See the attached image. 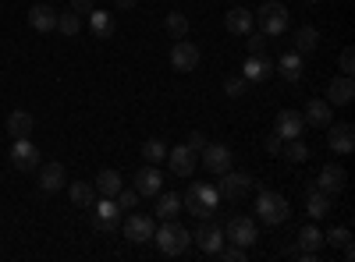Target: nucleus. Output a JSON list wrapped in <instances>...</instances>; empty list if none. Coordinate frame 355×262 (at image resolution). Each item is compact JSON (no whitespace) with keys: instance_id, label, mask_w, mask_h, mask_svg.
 Listing matches in <instances>:
<instances>
[{"instance_id":"f257e3e1","label":"nucleus","mask_w":355,"mask_h":262,"mask_svg":"<svg viewBox=\"0 0 355 262\" xmlns=\"http://www.w3.org/2000/svg\"><path fill=\"white\" fill-rule=\"evenodd\" d=\"M182 206H185L192 216H199V220H214V213H217V206H220V191H217V185L196 181V185L182 195Z\"/></svg>"},{"instance_id":"f03ea898","label":"nucleus","mask_w":355,"mask_h":262,"mask_svg":"<svg viewBox=\"0 0 355 262\" xmlns=\"http://www.w3.org/2000/svg\"><path fill=\"white\" fill-rule=\"evenodd\" d=\"M153 241H157V248H160V255H185L189 252V245H192V230L189 227H182L178 220H164V227L160 230H153Z\"/></svg>"},{"instance_id":"7ed1b4c3","label":"nucleus","mask_w":355,"mask_h":262,"mask_svg":"<svg viewBox=\"0 0 355 262\" xmlns=\"http://www.w3.org/2000/svg\"><path fill=\"white\" fill-rule=\"evenodd\" d=\"M256 220H263V223H270V227H277V223H284L288 216H291V206H288V198L284 195H277V191H270V188H259L256 191Z\"/></svg>"},{"instance_id":"20e7f679","label":"nucleus","mask_w":355,"mask_h":262,"mask_svg":"<svg viewBox=\"0 0 355 262\" xmlns=\"http://www.w3.org/2000/svg\"><path fill=\"white\" fill-rule=\"evenodd\" d=\"M256 21H259V28H263V36H266V39L284 36V32H288V25H291L288 8H284V4H277V0H266V4L256 11Z\"/></svg>"},{"instance_id":"39448f33","label":"nucleus","mask_w":355,"mask_h":262,"mask_svg":"<svg viewBox=\"0 0 355 262\" xmlns=\"http://www.w3.org/2000/svg\"><path fill=\"white\" fill-rule=\"evenodd\" d=\"M252 188H256V181L249 178V174H239V170H224L220 174V185H217V191H220L224 202H242Z\"/></svg>"},{"instance_id":"423d86ee","label":"nucleus","mask_w":355,"mask_h":262,"mask_svg":"<svg viewBox=\"0 0 355 262\" xmlns=\"http://www.w3.org/2000/svg\"><path fill=\"white\" fill-rule=\"evenodd\" d=\"M224 238L231 245H242V248H252L256 238H259V230H256V220L252 216H231L227 227H224Z\"/></svg>"},{"instance_id":"0eeeda50","label":"nucleus","mask_w":355,"mask_h":262,"mask_svg":"<svg viewBox=\"0 0 355 262\" xmlns=\"http://www.w3.org/2000/svg\"><path fill=\"white\" fill-rule=\"evenodd\" d=\"M199 46L192 43V39H174V46H171V68L174 71H196L199 68Z\"/></svg>"},{"instance_id":"6e6552de","label":"nucleus","mask_w":355,"mask_h":262,"mask_svg":"<svg viewBox=\"0 0 355 262\" xmlns=\"http://www.w3.org/2000/svg\"><path fill=\"white\" fill-rule=\"evenodd\" d=\"M327 145H331V153L338 156H348L355 149V124L352 121H341V124H327Z\"/></svg>"},{"instance_id":"1a4fd4ad","label":"nucleus","mask_w":355,"mask_h":262,"mask_svg":"<svg viewBox=\"0 0 355 262\" xmlns=\"http://www.w3.org/2000/svg\"><path fill=\"white\" fill-rule=\"evenodd\" d=\"M89 213H93V223H96V230H117L121 227V209H117V202L114 198H103V202H93V206H89Z\"/></svg>"},{"instance_id":"9d476101","label":"nucleus","mask_w":355,"mask_h":262,"mask_svg":"<svg viewBox=\"0 0 355 262\" xmlns=\"http://www.w3.org/2000/svg\"><path fill=\"white\" fill-rule=\"evenodd\" d=\"M11 167L21 170V174L40 170V149L28 138H15V145H11Z\"/></svg>"},{"instance_id":"9b49d317","label":"nucleus","mask_w":355,"mask_h":262,"mask_svg":"<svg viewBox=\"0 0 355 262\" xmlns=\"http://www.w3.org/2000/svg\"><path fill=\"white\" fill-rule=\"evenodd\" d=\"M153 230H157V223H153V216H146V213H135V209H132V216L125 220V238H128L132 245L153 241Z\"/></svg>"},{"instance_id":"f8f14e48","label":"nucleus","mask_w":355,"mask_h":262,"mask_svg":"<svg viewBox=\"0 0 355 262\" xmlns=\"http://www.w3.org/2000/svg\"><path fill=\"white\" fill-rule=\"evenodd\" d=\"M192 241H196L206 255H217V252L224 248V241H227V238H224V227H217V223L206 220V223L196 230V234H192Z\"/></svg>"},{"instance_id":"ddd939ff","label":"nucleus","mask_w":355,"mask_h":262,"mask_svg":"<svg viewBox=\"0 0 355 262\" xmlns=\"http://www.w3.org/2000/svg\"><path fill=\"white\" fill-rule=\"evenodd\" d=\"M196 153L189 149V145H174V149H167V167L171 174H178V178H192L196 174Z\"/></svg>"},{"instance_id":"4468645a","label":"nucleus","mask_w":355,"mask_h":262,"mask_svg":"<svg viewBox=\"0 0 355 262\" xmlns=\"http://www.w3.org/2000/svg\"><path fill=\"white\" fill-rule=\"evenodd\" d=\"M274 131L288 142V138H299L306 131V121H302V110H277V121H274Z\"/></svg>"},{"instance_id":"2eb2a0df","label":"nucleus","mask_w":355,"mask_h":262,"mask_svg":"<svg viewBox=\"0 0 355 262\" xmlns=\"http://www.w3.org/2000/svg\"><path fill=\"white\" fill-rule=\"evenodd\" d=\"M135 191H139V198H150V195H160L164 191V174L150 163V167H142L139 174H135Z\"/></svg>"},{"instance_id":"dca6fc26","label":"nucleus","mask_w":355,"mask_h":262,"mask_svg":"<svg viewBox=\"0 0 355 262\" xmlns=\"http://www.w3.org/2000/svg\"><path fill=\"white\" fill-rule=\"evenodd\" d=\"M320 191H327V195H338L345 185H348V174H345V167H338V163H327L320 170V178L313 181Z\"/></svg>"},{"instance_id":"f3484780","label":"nucleus","mask_w":355,"mask_h":262,"mask_svg":"<svg viewBox=\"0 0 355 262\" xmlns=\"http://www.w3.org/2000/svg\"><path fill=\"white\" fill-rule=\"evenodd\" d=\"M306 209H309V216H313V220L331 216V209H334V195L320 191L316 185H306Z\"/></svg>"},{"instance_id":"a211bd4d","label":"nucleus","mask_w":355,"mask_h":262,"mask_svg":"<svg viewBox=\"0 0 355 262\" xmlns=\"http://www.w3.org/2000/svg\"><path fill=\"white\" fill-rule=\"evenodd\" d=\"M302 121H306V128H327L334 121V110L327 100H309L302 110Z\"/></svg>"},{"instance_id":"6ab92c4d","label":"nucleus","mask_w":355,"mask_h":262,"mask_svg":"<svg viewBox=\"0 0 355 262\" xmlns=\"http://www.w3.org/2000/svg\"><path fill=\"white\" fill-rule=\"evenodd\" d=\"M202 167L220 178L224 170H231V149H227V145H210V142H206V149H202Z\"/></svg>"},{"instance_id":"aec40b11","label":"nucleus","mask_w":355,"mask_h":262,"mask_svg":"<svg viewBox=\"0 0 355 262\" xmlns=\"http://www.w3.org/2000/svg\"><path fill=\"white\" fill-rule=\"evenodd\" d=\"M242 78L245 82H270L274 78V61L270 57H245V64H242Z\"/></svg>"},{"instance_id":"412c9836","label":"nucleus","mask_w":355,"mask_h":262,"mask_svg":"<svg viewBox=\"0 0 355 262\" xmlns=\"http://www.w3.org/2000/svg\"><path fill=\"white\" fill-rule=\"evenodd\" d=\"M252 25H256V15L249 8H231L227 18H224V28H227L231 36H249Z\"/></svg>"},{"instance_id":"4be33fe9","label":"nucleus","mask_w":355,"mask_h":262,"mask_svg":"<svg viewBox=\"0 0 355 262\" xmlns=\"http://www.w3.org/2000/svg\"><path fill=\"white\" fill-rule=\"evenodd\" d=\"M327 103H334V106H348L352 100H355V82H352V75H338V78H331V85H327Z\"/></svg>"},{"instance_id":"5701e85b","label":"nucleus","mask_w":355,"mask_h":262,"mask_svg":"<svg viewBox=\"0 0 355 262\" xmlns=\"http://www.w3.org/2000/svg\"><path fill=\"white\" fill-rule=\"evenodd\" d=\"M64 185H68V174H64L61 163H46V167H40V191L53 195V191H61Z\"/></svg>"},{"instance_id":"b1692460","label":"nucleus","mask_w":355,"mask_h":262,"mask_svg":"<svg viewBox=\"0 0 355 262\" xmlns=\"http://www.w3.org/2000/svg\"><path fill=\"white\" fill-rule=\"evenodd\" d=\"M302 71H306V61H302V53H299V50L284 53L281 61L274 64V75H281L284 82H299V78H302Z\"/></svg>"},{"instance_id":"393cba45","label":"nucleus","mask_w":355,"mask_h":262,"mask_svg":"<svg viewBox=\"0 0 355 262\" xmlns=\"http://www.w3.org/2000/svg\"><path fill=\"white\" fill-rule=\"evenodd\" d=\"M28 25H33L36 32H53L57 28V11L46 8V4H33L28 8Z\"/></svg>"},{"instance_id":"a878e982","label":"nucleus","mask_w":355,"mask_h":262,"mask_svg":"<svg viewBox=\"0 0 355 262\" xmlns=\"http://www.w3.org/2000/svg\"><path fill=\"white\" fill-rule=\"evenodd\" d=\"M33 128H36V121H33V113H28V110H11L8 113V135L11 138H28Z\"/></svg>"},{"instance_id":"bb28decb","label":"nucleus","mask_w":355,"mask_h":262,"mask_svg":"<svg viewBox=\"0 0 355 262\" xmlns=\"http://www.w3.org/2000/svg\"><path fill=\"white\" fill-rule=\"evenodd\" d=\"M89 32L96 39H110L114 36V15L110 11H89Z\"/></svg>"},{"instance_id":"cd10ccee","label":"nucleus","mask_w":355,"mask_h":262,"mask_svg":"<svg viewBox=\"0 0 355 262\" xmlns=\"http://www.w3.org/2000/svg\"><path fill=\"white\" fill-rule=\"evenodd\" d=\"M103 198H114L117 191H121L125 188V181H121V174H117V170H100L96 174V185H93Z\"/></svg>"},{"instance_id":"c85d7f7f","label":"nucleus","mask_w":355,"mask_h":262,"mask_svg":"<svg viewBox=\"0 0 355 262\" xmlns=\"http://www.w3.org/2000/svg\"><path fill=\"white\" fill-rule=\"evenodd\" d=\"M178 213H182V195L160 191V198H157V216H160V220H178Z\"/></svg>"},{"instance_id":"c756f323","label":"nucleus","mask_w":355,"mask_h":262,"mask_svg":"<svg viewBox=\"0 0 355 262\" xmlns=\"http://www.w3.org/2000/svg\"><path fill=\"white\" fill-rule=\"evenodd\" d=\"M68 195H71V202L78 209H89L96 202V188L93 185H85V181H75V185H68Z\"/></svg>"},{"instance_id":"7c9ffc66","label":"nucleus","mask_w":355,"mask_h":262,"mask_svg":"<svg viewBox=\"0 0 355 262\" xmlns=\"http://www.w3.org/2000/svg\"><path fill=\"white\" fill-rule=\"evenodd\" d=\"M57 32L68 36V39H75V36L82 32V15H78V11H61V15H57Z\"/></svg>"},{"instance_id":"2f4dec72","label":"nucleus","mask_w":355,"mask_h":262,"mask_svg":"<svg viewBox=\"0 0 355 262\" xmlns=\"http://www.w3.org/2000/svg\"><path fill=\"white\" fill-rule=\"evenodd\" d=\"M281 156L288 160V163H306L309 156H313V149L306 142H299V138H288V145H281Z\"/></svg>"},{"instance_id":"473e14b6","label":"nucleus","mask_w":355,"mask_h":262,"mask_svg":"<svg viewBox=\"0 0 355 262\" xmlns=\"http://www.w3.org/2000/svg\"><path fill=\"white\" fill-rule=\"evenodd\" d=\"M320 46V32H316V25H302L299 32H295V50L299 53H313Z\"/></svg>"},{"instance_id":"72a5a7b5","label":"nucleus","mask_w":355,"mask_h":262,"mask_svg":"<svg viewBox=\"0 0 355 262\" xmlns=\"http://www.w3.org/2000/svg\"><path fill=\"white\" fill-rule=\"evenodd\" d=\"M164 28H167L171 39H185V36H189V18H185L182 11H171V15L164 18Z\"/></svg>"},{"instance_id":"f704fd0d","label":"nucleus","mask_w":355,"mask_h":262,"mask_svg":"<svg viewBox=\"0 0 355 262\" xmlns=\"http://www.w3.org/2000/svg\"><path fill=\"white\" fill-rule=\"evenodd\" d=\"M142 156H146V163H164L167 160V145H164V138H146L142 142Z\"/></svg>"},{"instance_id":"c9c22d12","label":"nucleus","mask_w":355,"mask_h":262,"mask_svg":"<svg viewBox=\"0 0 355 262\" xmlns=\"http://www.w3.org/2000/svg\"><path fill=\"white\" fill-rule=\"evenodd\" d=\"M320 248H323V234L316 227H302V234H299V252H316L320 255Z\"/></svg>"},{"instance_id":"e433bc0d","label":"nucleus","mask_w":355,"mask_h":262,"mask_svg":"<svg viewBox=\"0 0 355 262\" xmlns=\"http://www.w3.org/2000/svg\"><path fill=\"white\" fill-rule=\"evenodd\" d=\"M114 202H117V209H121V213H132L139 206V191L135 188H121V191L114 195Z\"/></svg>"},{"instance_id":"4c0bfd02","label":"nucleus","mask_w":355,"mask_h":262,"mask_svg":"<svg viewBox=\"0 0 355 262\" xmlns=\"http://www.w3.org/2000/svg\"><path fill=\"white\" fill-rule=\"evenodd\" d=\"M245 89H249V82H245L242 75H231V78H224V96L239 100V96H245Z\"/></svg>"},{"instance_id":"58836bf2","label":"nucleus","mask_w":355,"mask_h":262,"mask_svg":"<svg viewBox=\"0 0 355 262\" xmlns=\"http://www.w3.org/2000/svg\"><path fill=\"white\" fill-rule=\"evenodd\" d=\"M348 241H352V230L348 227H331L327 234H323V245H334V248H341Z\"/></svg>"},{"instance_id":"ea45409f","label":"nucleus","mask_w":355,"mask_h":262,"mask_svg":"<svg viewBox=\"0 0 355 262\" xmlns=\"http://www.w3.org/2000/svg\"><path fill=\"white\" fill-rule=\"evenodd\" d=\"M245 43H249V57H263L266 53V36L263 32H249Z\"/></svg>"},{"instance_id":"a19ab883","label":"nucleus","mask_w":355,"mask_h":262,"mask_svg":"<svg viewBox=\"0 0 355 262\" xmlns=\"http://www.w3.org/2000/svg\"><path fill=\"white\" fill-rule=\"evenodd\" d=\"M338 64H341V75H355V50H352V46H345V50H341Z\"/></svg>"},{"instance_id":"79ce46f5","label":"nucleus","mask_w":355,"mask_h":262,"mask_svg":"<svg viewBox=\"0 0 355 262\" xmlns=\"http://www.w3.org/2000/svg\"><path fill=\"white\" fill-rule=\"evenodd\" d=\"M217 255H220L224 262H242V259H245V248H242V245H224Z\"/></svg>"},{"instance_id":"37998d69","label":"nucleus","mask_w":355,"mask_h":262,"mask_svg":"<svg viewBox=\"0 0 355 262\" xmlns=\"http://www.w3.org/2000/svg\"><path fill=\"white\" fill-rule=\"evenodd\" d=\"M263 145H266V153H270V156H277V153H281V145H284V138H281L277 131H270V135H266V142H263Z\"/></svg>"},{"instance_id":"c03bdc74","label":"nucleus","mask_w":355,"mask_h":262,"mask_svg":"<svg viewBox=\"0 0 355 262\" xmlns=\"http://www.w3.org/2000/svg\"><path fill=\"white\" fill-rule=\"evenodd\" d=\"M185 145H189V149H192V153H202V149H206V135H202V131H192Z\"/></svg>"},{"instance_id":"a18cd8bd","label":"nucleus","mask_w":355,"mask_h":262,"mask_svg":"<svg viewBox=\"0 0 355 262\" xmlns=\"http://www.w3.org/2000/svg\"><path fill=\"white\" fill-rule=\"evenodd\" d=\"M71 11L89 15V11H96V0H71Z\"/></svg>"},{"instance_id":"49530a36","label":"nucleus","mask_w":355,"mask_h":262,"mask_svg":"<svg viewBox=\"0 0 355 262\" xmlns=\"http://www.w3.org/2000/svg\"><path fill=\"white\" fill-rule=\"evenodd\" d=\"M114 4L121 8V11H128V8H135V0H114Z\"/></svg>"},{"instance_id":"de8ad7c7","label":"nucleus","mask_w":355,"mask_h":262,"mask_svg":"<svg viewBox=\"0 0 355 262\" xmlns=\"http://www.w3.org/2000/svg\"><path fill=\"white\" fill-rule=\"evenodd\" d=\"M309 4H320V0H309Z\"/></svg>"}]
</instances>
